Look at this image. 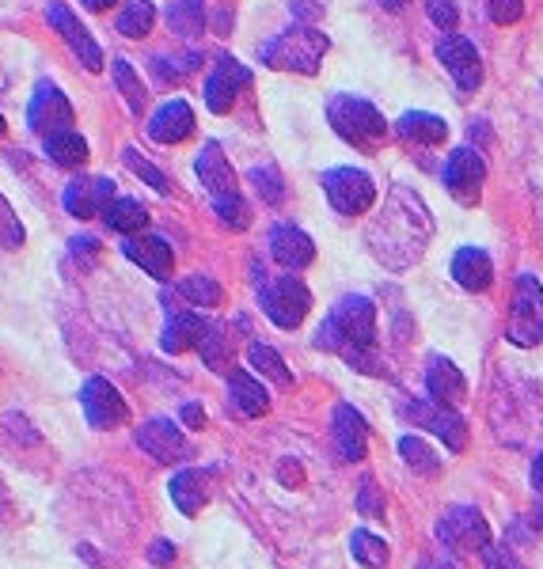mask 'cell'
<instances>
[{
  "label": "cell",
  "instance_id": "1",
  "mask_svg": "<svg viewBox=\"0 0 543 569\" xmlns=\"http://www.w3.org/2000/svg\"><path fill=\"white\" fill-rule=\"evenodd\" d=\"M430 236H434V217H430L426 201L407 187H392V194L384 198V209L373 217L365 240H369L373 254L388 270H407L426 254Z\"/></svg>",
  "mask_w": 543,
  "mask_h": 569
},
{
  "label": "cell",
  "instance_id": "2",
  "mask_svg": "<svg viewBox=\"0 0 543 569\" xmlns=\"http://www.w3.org/2000/svg\"><path fill=\"white\" fill-rule=\"evenodd\" d=\"M316 346L327 353H338L354 372L381 376V338H376V308L369 297H343L327 311L324 327L316 330Z\"/></svg>",
  "mask_w": 543,
  "mask_h": 569
},
{
  "label": "cell",
  "instance_id": "3",
  "mask_svg": "<svg viewBox=\"0 0 543 569\" xmlns=\"http://www.w3.org/2000/svg\"><path fill=\"white\" fill-rule=\"evenodd\" d=\"M327 122L346 144H354V149H362V152H376L384 144V137H388V122H384V114L362 96H335L330 99Z\"/></svg>",
  "mask_w": 543,
  "mask_h": 569
},
{
  "label": "cell",
  "instance_id": "4",
  "mask_svg": "<svg viewBox=\"0 0 543 569\" xmlns=\"http://www.w3.org/2000/svg\"><path fill=\"white\" fill-rule=\"evenodd\" d=\"M327 46L330 42L324 31H316L312 23H300V27H289V31L274 34L259 53H263V66H270L278 72H305V77H312V72L319 69V61H324Z\"/></svg>",
  "mask_w": 543,
  "mask_h": 569
},
{
  "label": "cell",
  "instance_id": "5",
  "mask_svg": "<svg viewBox=\"0 0 543 569\" xmlns=\"http://www.w3.org/2000/svg\"><path fill=\"white\" fill-rule=\"evenodd\" d=\"M505 338L521 350L543 342V284L536 273H521L513 284V316L505 327Z\"/></svg>",
  "mask_w": 543,
  "mask_h": 569
},
{
  "label": "cell",
  "instance_id": "6",
  "mask_svg": "<svg viewBox=\"0 0 543 569\" xmlns=\"http://www.w3.org/2000/svg\"><path fill=\"white\" fill-rule=\"evenodd\" d=\"M399 415L411 418L414 426L430 429V433H434L448 452H464L467 448V421L460 418V410L437 407L434 399H403Z\"/></svg>",
  "mask_w": 543,
  "mask_h": 569
},
{
  "label": "cell",
  "instance_id": "7",
  "mask_svg": "<svg viewBox=\"0 0 543 569\" xmlns=\"http://www.w3.org/2000/svg\"><path fill=\"white\" fill-rule=\"evenodd\" d=\"M259 300H263V311L270 316V323L282 327V330L300 327V323H305V316H308V308H312L308 284L300 278H293V273H289V278H278V281L263 284Z\"/></svg>",
  "mask_w": 543,
  "mask_h": 569
},
{
  "label": "cell",
  "instance_id": "8",
  "mask_svg": "<svg viewBox=\"0 0 543 569\" xmlns=\"http://www.w3.org/2000/svg\"><path fill=\"white\" fill-rule=\"evenodd\" d=\"M437 536H441V543L453 550V555H475V550L483 555V550L491 547V528H486L483 512L472 509V505H456V509H448L437 525Z\"/></svg>",
  "mask_w": 543,
  "mask_h": 569
},
{
  "label": "cell",
  "instance_id": "9",
  "mask_svg": "<svg viewBox=\"0 0 543 569\" xmlns=\"http://www.w3.org/2000/svg\"><path fill=\"white\" fill-rule=\"evenodd\" d=\"M324 194L338 213L357 217V213H365V209H373L376 182L365 176L362 168H330L324 171Z\"/></svg>",
  "mask_w": 543,
  "mask_h": 569
},
{
  "label": "cell",
  "instance_id": "10",
  "mask_svg": "<svg viewBox=\"0 0 543 569\" xmlns=\"http://www.w3.org/2000/svg\"><path fill=\"white\" fill-rule=\"evenodd\" d=\"M72 118L77 114H72V103L66 99V91L58 84H50V80H39L31 103H27V126L42 137H53V133L72 130Z\"/></svg>",
  "mask_w": 543,
  "mask_h": 569
},
{
  "label": "cell",
  "instance_id": "11",
  "mask_svg": "<svg viewBox=\"0 0 543 569\" xmlns=\"http://www.w3.org/2000/svg\"><path fill=\"white\" fill-rule=\"evenodd\" d=\"M137 448L149 452L156 463H168V467L187 463L190 456H195V448H190V440L182 437V429L168 418L145 421V426L137 429Z\"/></svg>",
  "mask_w": 543,
  "mask_h": 569
},
{
  "label": "cell",
  "instance_id": "12",
  "mask_svg": "<svg viewBox=\"0 0 543 569\" xmlns=\"http://www.w3.org/2000/svg\"><path fill=\"white\" fill-rule=\"evenodd\" d=\"M80 407H85V418L96 429H118L130 415L126 399L118 395V388H110L103 376H88L85 388H80Z\"/></svg>",
  "mask_w": 543,
  "mask_h": 569
},
{
  "label": "cell",
  "instance_id": "13",
  "mask_svg": "<svg viewBox=\"0 0 543 569\" xmlns=\"http://www.w3.org/2000/svg\"><path fill=\"white\" fill-rule=\"evenodd\" d=\"M110 201H115V179H107V176H80V179H72L66 187V194H61L66 213L77 220L103 217Z\"/></svg>",
  "mask_w": 543,
  "mask_h": 569
},
{
  "label": "cell",
  "instance_id": "14",
  "mask_svg": "<svg viewBox=\"0 0 543 569\" xmlns=\"http://www.w3.org/2000/svg\"><path fill=\"white\" fill-rule=\"evenodd\" d=\"M46 20H50L53 31L61 34V42H66L69 50L77 53V61H80V66H85L88 72H99V69H103V50H99V42L91 39L88 27L80 23L66 4H50V8H46Z\"/></svg>",
  "mask_w": 543,
  "mask_h": 569
},
{
  "label": "cell",
  "instance_id": "15",
  "mask_svg": "<svg viewBox=\"0 0 543 569\" xmlns=\"http://www.w3.org/2000/svg\"><path fill=\"white\" fill-rule=\"evenodd\" d=\"M437 58H441V66L448 69V77L456 80L460 91H475L483 84V61H478V50L464 34H445V39L437 42Z\"/></svg>",
  "mask_w": 543,
  "mask_h": 569
},
{
  "label": "cell",
  "instance_id": "16",
  "mask_svg": "<svg viewBox=\"0 0 543 569\" xmlns=\"http://www.w3.org/2000/svg\"><path fill=\"white\" fill-rule=\"evenodd\" d=\"M330 437H335L338 460H346V463H362L365 452H369V421L362 418V410L349 407V402L335 407V418H330Z\"/></svg>",
  "mask_w": 543,
  "mask_h": 569
},
{
  "label": "cell",
  "instance_id": "17",
  "mask_svg": "<svg viewBox=\"0 0 543 569\" xmlns=\"http://www.w3.org/2000/svg\"><path fill=\"white\" fill-rule=\"evenodd\" d=\"M251 84V69L239 66L236 58H220L214 72L206 77V107L214 110V114H228L236 103V96Z\"/></svg>",
  "mask_w": 543,
  "mask_h": 569
},
{
  "label": "cell",
  "instance_id": "18",
  "mask_svg": "<svg viewBox=\"0 0 543 569\" xmlns=\"http://www.w3.org/2000/svg\"><path fill=\"white\" fill-rule=\"evenodd\" d=\"M483 179H486V163L475 149H456L445 160V187H448V194L456 201H464V206H472L478 198Z\"/></svg>",
  "mask_w": 543,
  "mask_h": 569
},
{
  "label": "cell",
  "instance_id": "19",
  "mask_svg": "<svg viewBox=\"0 0 543 569\" xmlns=\"http://www.w3.org/2000/svg\"><path fill=\"white\" fill-rule=\"evenodd\" d=\"M195 171H198L201 187H206V194H209V206H217V201H228V198L239 194L236 179H233V168H228V160H225V149H220L217 141L201 144V152L195 160Z\"/></svg>",
  "mask_w": 543,
  "mask_h": 569
},
{
  "label": "cell",
  "instance_id": "20",
  "mask_svg": "<svg viewBox=\"0 0 543 569\" xmlns=\"http://www.w3.org/2000/svg\"><path fill=\"white\" fill-rule=\"evenodd\" d=\"M122 254L130 262L141 266V270L149 273V278H156V281H168L171 262H175L171 243L160 240V236H126V240H122Z\"/></svg>",
  "mask_w": 543,
  "mask_h": 569
},
{
  "label": "cell",
  "instance_id": "21",
  "mask_svg": "<svg viewBox=\"0 0 543 569\" xmlns=\"http://www.w3.org/2000/svg\"><path fill=\"white\" fill-rule=\"evenodd\" d=\"M190 133H195V110H190L187 99H168L149 118V137L156 144H179Z\"/></svg>",
  "mask_w": 543,
  "mask_h": 569
},
{
  "label": "cell",
  "instance_id": "22",
  "mask_svg": "<svg viewBox=\"0 0 543 569\" xmlns=\"http://www.w3.org/2000/svg\"><path fill=\"white\" fill-rule=\"evenodd\" d=\"M426 391H430V399L437 402V407H448V410H456L460 402H464V395H467V380L460 376V369L448 357H430V365H426Z\"/></svg>",
  "mask_w": 543,
  "mask_h": 569
},
{
  "label": "cell",
  "instance_id": "23",
  "mask_svg": "<svg viewBox=\"0 0 543 569\" xmlns=\"http://www.w3.org/2000/svg\"><path fill=\"white\" fill-rule=\"evenodd\" d=\"M270 254L285 270H305V266L316 259V243H312V236L300 232L297 224H278L270 232Z\"/></svg>",
  "mask_w": 543,
  "mask_h": 569
},
{
  "label": "cell",
  "instance_id": "24",
  "mask_svg": "<svg viewBox=\"0 0 543 569\" xmlns=\"http://www.w3.org/2000/svg\"><path fill=\"white\" fill-rule=\"evenodd\" d=\"M453 278H456V284H464L467 292L491 289V281H494L491 254L478 251V247H460L456 259H453Z\"/></svg>",
  "mask_w": 543,
  "mask_h": 569
},
{
  "label": "cell",
  "instance_id": "25",
  "mask_svg": "<svg viewBox=\"0 0 543 569\" xmlns=\"http://www.w3.org/2000/svg\"><path fill=\"white\" fill-rule=\"evenodd\" d=\"M206 327H209L206 316H195V311H175V316L168 319V327H164V335H160V350L164 353H187L190 346L201 342Z\"/></svg>",
  "mask_w": 543,
  "mask_h": 569
},
{
  "label": "cell",
  "instance_id": "26",
  "mask_svg": "<svg viewBox=\"0 0 543 569\" xmlns=\"http://www.w3.org/2000/svg\"><path fill=\"white\" fill-rule=\"evenodd\" d=\"M228 391H233V407L244 418H263L266 407H270V395H266V388L244 369H228Z\"/></svg>",
  "mask_w": 543,
  "mask_h": 569
},
{
  "label": "cell",
  "instance_id": "27",
  "mask_svg": "<svg viewBox=\"0 0 543 569\" xmlns=\"http://www.w3.org/2000/svg\"><path fill=\"white\" fill-rule=\"evenodd\" d=\"M395 133L411 144H441L448 137V126H445V118L426 114V110H407V114L395 122Z\"/></svg>",
  "mask_w": 543,
  "mask_h": 569
},
{
  "label": "cell",
  "instance_id": "28",
  "mask_svg": "<svg viewBox=\"0 0 543 569\" xmlns=\"http://www.w3.org/2000/svg\"><path fill=\"white\" fill-rule=\"evenodd\" d=\"M168 493L182 517H195L201 505H206V479H201V471H195V467H182L179 475H171Z\"/></svg>",
  "mask_w": 543,
  "mask_h": 569
},
{
  "label": "cell",
  "instance_id": "29",
  "mask_svg": "<svg viewBox=\"0 0 543 569\" xmlns=\"http://www.w3.org/2000/svg\"><path fill=\"white\" fill-rule=\"evenodd\" d=\"M42 149H46V156H50L53 163H58V168H85V160H88V141L77 130L46 137Z\"/></svg>",
  "mask_w": 543,
  "mask_h": 569
},
{
  "label": "cell",
  "instance_id": "30",
  "mask_svg": "<svg viewBox=\"0 0 543 569\" xmlns=\"http://www.w3.org/2000/svg\"><path fill=\"white\" fill-rule=\"evenodd\" d=\"M107 228H115V232H122V236H137L145 224H149V209L141 206V201H134V198H115L107 206Z\"/></svg>",
  "mask_w": 543,
  "mask_h": 569
},
{
  "label": "cell",
  "instance_id": "31",
  "mask_svg": "<svg viewBox=\"0 0 543 569\" xmlns=\"http://www.w3.org/2000/svg\"><path fill=\"white\" fill-rule=\"evenodd\" d=\"M156 23V4L152 0H126L122 12H118V34H126V39H145V34L152 31Z\"/></svg>",
  "mask_w": 543,
  "mask_h": 569
},
{
  "label": "cell",
  "instance_id": "32",
  "mask_svg": "<svg viewBox=\"0 0 543 569\" xmlns=\"http://www.w3.org/2000/svg\"><path fill=\"white\" fill-rule=\"evenodd\" d=\"M247 361H251V369H255V372H263L266 380H274V383H278V388H289V383H293L289 365L282 361V353L274 350V346H266V342H251V350H247Z\"/></svg>",
  "mask_w": 543,
  "mask_h": 569
},
{
  "label": "cell",
  "instance_id": "33",
  "mask_svg": "<svg viewBox=\"0 0 543 569\" xmlns=\"http://www.w3.org/2000/svg\"><path fill=\"white\" fill-rule=\"evenodd\" d=\"M399 456L407 460L411 471L422 475V479H437V475H441V456L422 437H414V433L403 437L399 440Z\"/></svg>",
  "mask_w": 543,
  "mask_h": 569
},
{
  "label": "cell",
  "instance_id": "34",
  "mask_svg": "<svg viewBox=\"0 0 543 569\" xmlns=\"http://www.w3.org/2000/svg\"><path fill=\"white\" fill-rule=\"evenodd\" d=\"M168 27L182 39H198L206 27V4L201 0H175L168 8Z\"/></svg>",
  "mask_w": 543,
  "mask_h": 569
},
{
  "label": "cell",
  "instance_id": "35",
  "mask_svg": "<svg viewBox=\"0 0 543 569\" xmlns=\"http://www.w3.org/2000/svg\"><path fill=\"white\" fill-rule=\"evenodd\" d=\"M201 350V361H206V369L214 372H225L228 369V357H233V342H228V327L225 323H209L206 335H201L198 342Z\"/></svg>",
  "mask_w": 543,
  "mask_h": 569
},
{
  "label": "cell",
  "instance_id": "36",
  "mask_svg": "<svg viewBox=\"0 0 543 569\" xmlns=\"http://www.w3.org/2000/svg\"><path fill=\"white\" fill-rule=\"evenodd\" d=\"M179 297L198 308H217L225 300V289L214 278H206V273H190V278L179 281Z\"/></svg>",
  "mask_w": 543,
  "mask_h": 569
},
{
  "label": "cell",
  "instance_id": "37",
  "mask_svg": "<svg viewBox=\"0 0 543 569\" xmlns=\"http://www.w3.org/2000/svg\"><path fill=\"white\" fill-rule=\"evenodd\" d=\"M115 84H118V91H122L126 107H130L134 114H141L145 103H149V91H145L141 77H137L134 66L126 58H115Z\"/></svg>",
  "mask_w": 543,
  "mask_h": 569
},
{
  "label": "cell",
  "instance_id": "38",
  "mask_svg": "<svg viewBox=\"0 0 543 569\" xmlns=\"http://www.w3.org/2000/svg\"><path fill=\"white\" fill-rule=\"evenodd\" d=\"M349 550H354L357 562L369 566V569H384V566H388V543H384V539H376L373 531H365V528L354 531V539H349Z\"/></svg>",
  "mask_w": 543,
  "mask_h": 569
},
{
  "label": "cell",
  "instance_id": "39",
  "mask_svg": "<svg viewBox=\"0 0 543 569\" xmlns=\"http://www.w3.org/2000/svg\"><path fill=\"white\" fill-rule=\"evenodd\" d=\"M122 160H126V168H130L137 179H141V182H149V187L156 190V194H168V190H171V179L164 176V171L156 168L152 160H145V156L137 152L134 144H130V149L122 152Z\"/></svg>",
  "mask_w": 543,
  "mask_h": 569
},
{
  "label": "cell",
  "instance_id": "40",
  "mask_svg": "<svg viewBox=\"0 0 543 569\" xmlns=\"http://www.w3.org/2000/svg\"><path fill=\"white\" fill-rule=\"evenodd\" d=\"M27 240L20 217H16V209L8 206V198L0 194V251H20Z\"/></svg>",
  "mask_w": 543,
  "mask_h": 569
},
{
  "label": "cell",
  "instance_id": "41",
  "mask_svg": "<svg viewBox=\"0 0 543 569\" xmlns=\"http://www.w3.org/2000/svg\"><path fill=\"white\" fill-rule=\"evenodd\" d=\"M251 182H255V190L270 201V206H282V198H285V182L278 171L270 168V163H263V168H255L251 171Z\"/></svg>",
  "mask_w": 543,
  "mask_h": 569
},
{
  "label": "cell",
  "instance_id": "42",
  "mask_svg": "<svg viewBox=\"0 0 543 569\" xmlns=\"http://www.w3.org/2000/svg\"><path fill=\"white\" fill-rule=\"evenodd\" d=\"M195 61L198 58H152V69H156V77L160 80H182L187 72H195Z\"/></svg>",
  "mask_w": 543,
  "mask_h": 569
},
{
  "label": "cell",
  "instance_id": "43",
  "mask_svg": "<svg viewBox=\"0 0 543 569\" xmlns=\"http://www.w3.org/2000/svg\"><path fill=\"white\" fill-rule=\"evenodd\" d=\"M357 509H362L365 517H384V498L369 475H365L362 486H357Z\"/></svg>",
  "mask_w": 543,
  "mask_h": 569
},
{
  "label": "cell",
  "instance_id": "44",
  "mask_svg": "<svg viewBox=\"0 0 543 569\" xmlns=\"http://www.w3.org/2000/svg\"><path fill=\"white\" fill-rule=\"evenodd\" d=\"M426 12H430V20H434L441 31H448L453 34V27L460 20V12H456V4L453 0H426Z\"/></svg>",
  "mask_w": 543,
  "mask_h": 569
},
{
  "label": "cell",
  "instance_id": "45",
  "mask_svg": "<svg viewBox=\"0 0 543 569\" xmlns=\"http://www.w3.org/2000/svg\"><path fill=\"white\" fill-rule=\"evenodd\" d=\"M491 20L498 23V27H510V23H517L521 16H524V0H491Z\"/></svg>",
  "mask_w": 543,
  "mask_h": 569
},
{
  "label": "cell",
  "instance_id": "46",
  "mask_svg": "<svg viewBox=\"0 0 543 569\" xmlns=\"http://www.w3.org/2000/svg\"><path fill=\"white\" fill-rule=\"evenodd\" d=\"M69 251H72V259H77V262L96 266L99 240H96V236H77V240H69Z\"/></svg>",
  "mask_w": 543,
  "mask_h": 569
},
{
  "label": "cell",
  "instance_id": "47",
  "mask_svg": "<svg viewBox=\"0 0 543 569\" xmlns=\"http://www.w3.org/2000/svg\"><path fill=\"white\" fill-rule=\"evenodd\" d=\"M483 558H486V566H491V569H524L517 558L510 555V547H486Z\"/></svg>",
  "mask_w": 543,
  "mask_h": 569
},
{
  "label": "cell",
  "instance_id": "48",
  "mask_svg": "<svg viewBox=\"0 0 543 569\" xmlns=\"http://www.w3.org/2000/svg\"><path fill=\"white\" fill-rule=\"evenodd\" d=\"M149 562L152 566H171L175 562V547L168 543V539H156V543L149 547Z\"/></svg>",
  "mask_w": 543,
  "mask_h": 569
},
{
  "label": "cell",
  "instance_id": "49",
  "mask_svg": "<svg viewBox=\"0 0 543 569\" xmlns=\"http://www.w3.org/2000/svg\"><path fill=\"white\" fill-rule=\"evenodd\" d=\"M179 415H182V421H187L190 429H201V426H206V410H201V402H182Z\"/></svg>",
  "mask_w": 543,
  "mask_h": 569
},
{
  "label": "cell",
  "instance_id": "50",
  "mask_svg": "<svg viewBox=\"0 0 543 569\" xmlns=\"http://www.w3.org/2000/svg\"><path fill=\"white\" fill-rule=\"evenodd\" d=\"M532 490L543 493V456H536V463H532Z\"/></svg>",
  "mask_w": 543,
  "mask_h": 569
},
{
  "label": "cell",
  "instance_id": "51",
  "mask_svg": "<svg viewBox=\"0 0 543 569\" xmlns=\"http://www.w3.org/2000/svg\"><path fill=\"white\" fill-rule=\"evenodd\" d=\"M80 4H85L88 12H103V8H110L115 0H80Z\"/></svg>",
  "mask_w": 543,
  "mask_h": 569
},
{
  "label": "cell",
  "instance_id": "52",
  "mask_svg": "<svg viewBox=\"0 0 543 569\" xmlns=\"http://www.w3.org/2000/svg\"><path fill=\"white\" fill-rule=\"evenodd\" d=\"M384 8H388V12H403V8H407V0H381Z\"/></svg>",
  "mask_w": 543,
  "mask_h": 569
},
{
  "label": "cell",
  "instance_id": "53",
  "mask_svg": "<svg viewBox=\"0 0 543 569\" xmlns=\"http://www.w3.org/2000/svg\"><path fill=\"white\" fill-rule=\"evenodd\" d=\"M536 528H543V498H540V505H536Z\"/></svg>",
  "mask_w": 543,
  "mask_h": 569
},
{
  "label": "cell",
  "instance_id": "54",
  "mask_svg": "<svg viewBox=\"0 0 543 569\" xmlns=\"http://www.w3.org/2000/svg\"><path fill=\"white\" fill-rule=\"evenodd\" d=\"M8 133V126H4V118H0V137H4Z\"/></svg>",
  "mask_w": 543,
  "mask_h": 569
},
{
  "label": "cell",
  "instance_id": "55",
  "mask_svg": "<svg viewBox=\"0 0 543 569\" xmlns=\"http://www.w3.org/2000/svg\"><path fill=\"white\" fill-rule=\"evenodd\" d=\"M426 569H453V566H445V562H441V566H426Z\"/></svg>",
  "mask_w": 543,
  "mask_h": 569
},
{
  "label": "cell",
  "instance_id": "56",
  "mask_svg": "<svg viewBox=\"0 0 543 569\" xmlns=\"http://www.w3.org/2000/svg\"><path fill=\"white\" fill-rule=\"evenodd\" d=\"M0 91H4V72H0Z\"/></svg>",
  "mask_w": 543,
  "mask_h": 569
}]
</instances>
